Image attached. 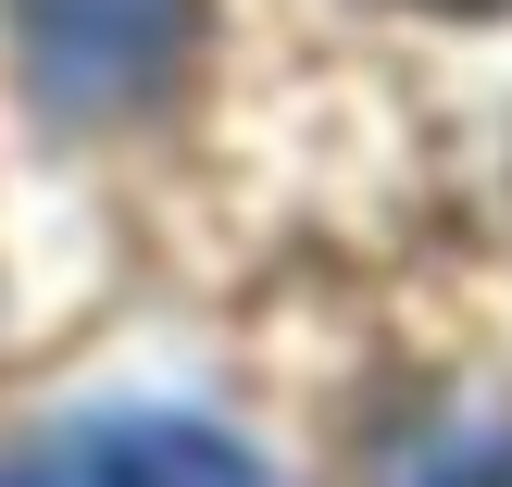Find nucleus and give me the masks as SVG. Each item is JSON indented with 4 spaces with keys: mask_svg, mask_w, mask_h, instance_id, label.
I'll return each instance as SVG.
<instances>
[{
    "mask_svg": "<svg viewBox=\"0 0 512 487\" xmlns=\"http://www.w3.org/2000/svg\"><path fill=\"white\" fill-rule=\"evenodd\" d=\"M175 13L188 0H25V38H38V88L75 113H113L163 75Z\"/></svg>",
    "mask_w": 512,
    "mask_h": 487,
    "instance_id": "nucleus-1",
    "label": "nucleus"
},
{
    "mask_svg": "<svg viewBox=\"0 0 512 487\" xmlns=\"http://www.w3.org/2000/svg\"><path fill=\"white\" fill-rule=\"evenodd\" d=\"M50 487H263V463L188 413H113L50 463Z\"/></svg>",
    "mask_w": 512,
    "mask_h": 487,
    "instance_id": "nucleus-2",
    "label": "nucleus"
},
{
    "mask_svg": "<svg viewBox=\"0 0 512 487\" xmlns=\"http://www.w3.org/2000/svg\"><path fill=\"white\" fill-rule=\"evenodd\" d=\"M438 487H512V438H500V450H475V463H450Z\"/></svg>",
    "mask_w": 512,
    "mask_h": 487,
    "instance_id": "nucleus-3",
    "label": "nucleus"
},
{
    "mask_svg": "<svg viewBox=\"0 0 512 487\" xmlns=\"http://www.w3.org/2000/svg\"><path fill=\"white\" fill-rule=\"evenodd\" d=\"M438 13H500V0H438Z\"/></svg>",
    "mask_w": 512,
    "mask_h": 487,
    "instance_id": "nucleus-4",
    "label": "nucleus"
}]
</instances>
